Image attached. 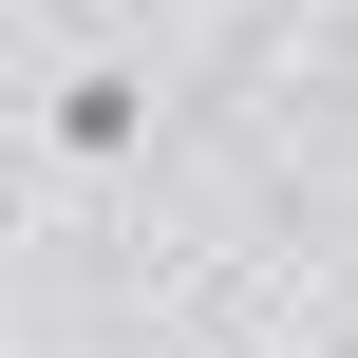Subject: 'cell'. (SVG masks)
<instances>
[{
	"instance_id": "2",
	"label": "cell",
	"mask_w": 358,
	"mask_h": 358,
	"mask_svg": "<svg viewBox=\"0 0 358 358\" xmlns=\"http://www.w3.org/2000/svg\"><path fill=\"white\" fill-rule=\"evenodd\" d=\"M208 358H245V340H208ZM283 358H358V340H283Z\"/></svg>"
},
{
	"instance_id": "1",
	"label": "cell",
	"mask_w": 358,
	"mask_h": 358,
	"mask_svg": "<svg viewBox=\"0 0 358 358\" xmlns=\"http://www.w3.org/2000/svg\"><path fill=\"white\" fill-rule=\"evenodd\" d=\"M38 151H57V170H132V151H151V76H132V57H57V76H38Z\"/></svg>"
}]
</instances>
